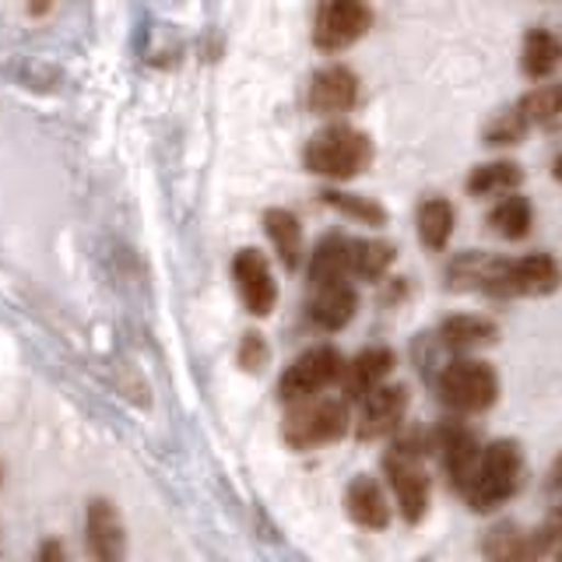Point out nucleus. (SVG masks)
I'll return each mask as SVG.
<instances>
[{
  "instance_id": "26",
  "label": "nucleus",
  "mask_w": 562,
  "mask_h": 562,
  "mask_svg": "<svg viewBox=\"0 0 562 562\" xmlns=\"http://www.w3.org/2000/svg\"><path fill=\"white\" fill-rule=\"evenodd\" d=\"M485 555L492 559H531V535L520 531L517 524L492 527L485 538Z\"/></svg>"
},
{
  "instance_id": "7",
  "label": "nucleus",
  "mask_w": 562,
  "mask_h": 562,
  "mask_svg": "<svg viewBox=\"0 0 562 562\" xmlns=\"http://www.w3.org/2000/svg\"><path fill=\"white\" fill-rule=\"evenodd\" d=\"M562 285V268L552 254H531L520 260H503L496 292L492 295H552Z\"/></svg>"
},
{
  "instance_id": "35",
  "label": "nucleus",
  "mask_w": 562,
  "mask_h": 562,
  "mask_svg": "<svg viewBox=\"0 0 562 562\" xmlns=\"http://www.w3.org/2000/svg\"><path fill=\"white\" fill-rule=\"evenodd\" d=\"M552 172H555V180L562 183V155L555 158V166H552Z\"/></svg>"
},
{
  "instance_id": "29",
  "label": "nucleus",
  "mask_w": 562,
  "mask_h": 562,
  "mask_svg": "<svg viewBox=\"0 0 562 562\" xmlns=\"http://www.w3.org/2000/svg\"><path fill=\"white\" fill-rule=\"evenodd\" d=\"M531 559H562V506H555L549 520L531 531Z\"/></svg>"
},
{
  "instance_id": "6",
  "label": "nucleus",
  "mask_w": 562,
  "mask_h": 562,
  "mask_svg": "<svg viewBox=\"0 0 562 562\" xmlns=\"http://www.w3.org/2000/svg\"><path fill=\"white\" fill-rule=\"evenodd\" d=\"M341 369H345V359L338 348L330 345H316L310 351H303L285 373H281V383H278V394L281 401H303V397H313L327 391L330 383L341 380Z\"/></svg>"
},
{
  "instance_id": "22",
  "label": "nucleus",
  "mask_w": 562,
  "mask_h": 562,
  "mask_svg": "<svg viewBox=\"0 0 562 562\" xmlns=\"http://www.w3.org/2000/svg\"><path fill=\"white\" fill-rule=\"evenodd\" d=\"M524 70L531 78H549L562 64V40L544 29H531L524 40Z\"/></svg>"
},
{
  "instance_id": "28",
  "label": "nucleus",
  "mask_w": 562,
  "mask_h": 562,
  "mask_svg": "<svg viewBox=\"0 0 562 562\" xmlns=\"http://www.w3.org/2000/svg\"><path fill=\"white\" fill-rule=\"evenodd\" d=\"M324 204L341 211L345 218H356L359 225H383L386 222V211L376 201L356 198V193H345V190H324Z\"/></svg>"
},
{
  "instance_id": "25",
  "label": "nucleus",
  "mask_w": 562,
  "mask_h": 562,
  "mask_svg": "<svg viewBox=\"0 0 562 562\" xmlns=\"http://www.w3.org/2000/svg\"><path fill=\"white\" fill-rule=\"evenodd\" d=\"M418 236L429 250H443L453 236V204L443 198H432L418 207Z\"/></svg>"
},
{
  "instance_id": "9",
  "label": "nucleus",
  "mask_w": 562,
  "mask_h": 562,
  "mask_svg": "<svg viewBox=\"0 0 562 562\" xmlns=\"http://www.w3.org/2000/svg\"><path fill=\"white\" fill-rule=\"evenodd\" d=\"M233 278H236V289L243 306L250 310L254 316H268L278 303V285H274V274L268 268V260L257 250H239L233 260Z\"/></svg>"
},
{
  "instance_id": "14",
  "label": "nucleus",
  "mask_w": 562,
  "mask_h": 562,
  "mask_svg": "<svg viewBox=\"0 0 562 562\" xmlns=\"http://www.w3.org/2000/svg\"><path fill=\"white\" fill-rule=\"evenodd\" d=\"M394 369V351L391 348H366L356 359L345 362L341 369V391L345 401H362L373 386H380Z\"/></svg>"
},
{
  "instance_id": "34",
  "label": "nucleus",
  "mask_w": 562,
  "mask_h": 562,
  "mask_svg": "<svg viewBox=\"0 0 562 562\" xmlns=\"http://www.w3.org/2000/svg\"><path fill=\"white\" fill-rule=\"evenodd\" d=\"M53 4H57V0H32V4H29V11H32V14H46V11H49Z\"/></svg>"
},
{
  "instance_id": "12",
  "label": "nucleus",
  "mask_w": 562,
  "mask_h": 562,
  "mask_svg": "<svg viewBox=\"0 0 562 562\" xmlns=\"http://www.w3.org/2000/svg\"><path fill=\"white\" fill-rule=\"evenodd\" d=\"M359 99V78L348 67H327L310 85V110L321 116L348 113Z\"/></svg>"
},
{
  "instance_id": "32",
  "label": "nucleus",
  "mask_w": 562,
  "mask_h": 562,
  "mask_svg": "<svg viewBox=\"0 0 562 562\" xmlns=\"http://www.w3.org/2000/svg\"><path fill=\"white\" fill-rule=\"evenodd\" d=\"M549 488L562 492V453H559V461H555L552 471H549Z\"/></svg>"
},
{
  "instance_id": "15",
  "label": "nucleus",
  "mask_w": 562,
  "mask_h": 562,
  "mask_svg": "<svg viewBox=\"0 0 562 562\" xmlns=\"http://www.w3.org/2000/svg\"><path fill=\"white\" fill-rule=\"evenodd\" d=\"M359 310L356 289L345 281H330V285H316L310 299V321L321 330H341L351 324V316Z\"/></svg>"
},
{
  "instance_id": "8",
  "label": "nucleus",
  "mask_w": 562,
  "mask_h": 562,
  "mask_svg": "<svg viewBox=\"0 0 562 562\" xmlns=\"http://www.w3.org/2000/svg\"><path fill=\"white\" fill-rule=\"evenodd\" d=\"M383 468H386V474H391L401 517L408 524H418L429 509V474L418 464V453L394 447L391 453H386Z\"/></svg>"
},
{
  "instance_id": "10",
  "label": "nucleus",
  "mask_w": 562,
  "mask_h": 562,
  "mask_svg": "<svg viewBox=\"0 0 562 562\" xmlns=\"http://www.w3.org/2000/svg\"><path fill=\"white\" fill-rule=\"evenodd\" d=\"M404 408H408V391L404 386H373L366 397H362V415H359V439H383L391 436L401 418H404Z\"/></svg>"
},
{
  "instance_id": "13",
  "label": "nucleus",
  "mask_w": 562,
  "mask_h": 562,
  "mask_svg": "<svg viewBox=\"0 0 562 562\" xmlns=\"http://www.w3.org/2000/svg\"><path fill=\"white\" fill-rule=\"evenodd\" d=\"M436 450L443 453V468L450 474V482L457 488H464L474 468H479V457H482L474 436L464 426H457V422H447V426H439V432H436Z\"/></svg>"
},
{
  "instance_id": "21",
  "label": "nucleus",
  "mask_w": 562,
  "mask_h": 562,
  "mask_svg": "<svg viewBox=\"0 0 562 562\" xmlns=\"http://www.w3.org/2000/svg\"><path fill=\"white\" fill-rule=\"evenodd\" d=\"M351 274L348 268V239L345 236H327L316 246L310 260V285H330V281H345Z\"/></svg>"
},
{
  "instance_id": "17",
  "label": "nucleus",
  "mask_w": 562,
  "mask_h": 562,
  "mask_svg": "<svg viewBox=\"0 0 562 562\" xmlns=\"http://www.w3.org/2000/svg\"><path fill=\"white\" fill-rule=\"evenodd\" d=\"M499 263L503 257H488V254H461L450 263V289L457 292H496V278H499Z\"/></svg>"
},
{
  "instance_id": "18",
  "label": "nucleus",
  "mask_w": 562,
  "mask_h": 562,
  "mask_svg": "<svg viewBox=\"0 0 562 562\" xmlns=\"http://www.w3.org/2000/svg\"><path fill=\"white\" fill-rule=\"evenodd\" d=\"M263 228H268V239L274 243L281 263H285L289 271H295L299 257H303V228H299V218L285 207H271V211H263Z\"/></svg>"
},
{
  "instance_id": "19",
  "label": "nucleus",
  "mask_w": 562,
  "mask_h": 562,
  "mask_svg": "<svg viewBox=\"0 0 562 562\" xmlns=\"http://www.w3.org/2000/svg\"><path fill=\"white\" fill-rule=\"evenodd\" d=\"M439 338H443L447 348L453 351H474V348H485L499 338V330L492 321H485V316H450V321L439 327Z\"/></svg>"
},
{
  "instance_id": "1",
  "label": "nucleus",
  "mask_w": 562,
  "mask_h": 562,
  "mask_svg": "<svg viewBox=\"0 0 562 562\" xmlns=\"http://www.w3.org/2000/svg\"><path fill=\"white\" fill-rule=\"evenodd\" d=\"M524 485V453L514 439H496L492 447L482 450L479 468L461 488L468 506L474 514H488L503 503H509Z\"/></svg>"
},
{
  "instance_id": "3",
  "label": "nucleus",
  "mask_w": 562,
  "mask_h": 562,
  "mask_svg": "<svg viewBox=\"0 0 562 562\" xmlns=\"http://www.w3.org/2000/svg\"><path fill=\"white\" fill-rule=\"evenodd\" d=\"M295 408L285 415V443L292 450H313V447H327L338 443V439L348 432V404L338 397H303L292 401Z\"/></svg>"
},
{
  "instance_id": "33",
  "label": "nucleus",
  "mask_w": 562,
  "mask_h": 562,
  "mask_svg": "<svg viewBox=\"0 0 562 562\" xmlns=\"http://www.w3.org/2000/svg\"><path fill=\"white\" fill-rule=\"evenodd\" d=\"M67 552L60 549V544H43L40 549V559H64Z\"/></svg>"
},
{
  "instance_id": "27",
  "label": "nucleus",
  "mask_w": 562,
  "mask_h": 562,
  "mask_svg": "<svg viewBox=\"0 0 562 562\" xmlns=\"http://www.w3.org/2000/svg\"><path fill=\"white\" fill-rule=\"evenodd\" d=\"M517 110L524 113L527 123H549V120L562 116V81L535 88L531 95H524L517 102Z\"/></svg>"
},
{
  "instance_id": "30",
  "label": "nucleus",
  "mask_w": 562,
  "mask_h": 562,
  "mask_svg": "<svg viewBox=\"0 0 562 562\" xmlns=\"http://www.w3.org/2000/svg\"><path fill=\"white\" fill-rule=\"evenodd\" d=\"M527 127H531V123L524 120V113L509 110V113L496 116V123L485 131V145H517V140L527 134Z\"/></svg>"
},
{
  "instance_id": "20",
  "label": "nucleus",
  "mask_w": 562,
  "mask_h": 562,
  "mask_svg": "<svg viewBox=\"0 0 562 562\" xmlns=\"http://www.w3.org/2000/svg\"><path fill=\"white\" fill-rule=\"evenodd\" d=\"M397 250L391 243H380V239H348V268L356 278L366 281H380L386 271L394 268Z\"/></svg>"
},
{
  "instance_id": "31",
  "label": "nucleus",
  "mask_w": 562,
  "mask_h": 562,
  "mask_svg": "<svg viewBox=\"0 0 562 562\" xmlns=\"http://www.w3.org/2000/svg\"><path fill=\"white\" fill-rule=\"evenodd\" d=\"M268 345H263V338L257 330H250V334H243V341H239V366L243 369H250V373H257V369H263L268 366Z\"/></svg>"
},
{
  "instance_id": "5",
  "label": "nucleus",
  "mask_w": 562,
  "mask_h": 562,
  "mask_svg": "<svg viewBox=\"0 0 562 562\" xmlns=\"http://www.w3.org/2000/svg\"><path fill=\"white\" fill-rule=\"evenodd\" d=\"M369 25H373L369 0H321L313 22V43L324 53H338L359 43Z\"/></svg>"
},
{
  "instance_id": "23",
  "label": "nucleus",
  "mask_w": 562,
  "mask_h": 562,
  "mask_svg": "<svg viewBox=\"0 0 562 562\" xmlns=\"http://www.w3.org/2000/svg\"><path fill=\"white\" fill-rule=\"evenodd\" d=\"M531 222H535L531 204H527V198H517L514 190H509V198H503L488 211V228L499 233L503 239H524L531 233Z\"/></svg>"
},
{
  "instance_id": "4",
  "label": "nucleus",
  "mask_w": 562,
  "mask_h": 562,
  "mask_svg": "<svg viewBox=\"0 0 562 562\" xmlns=\"http://www.w3.org/2000/svg\"><path fill=\"white\" fill-rule=\"evenodd\" d=\"M439 397H443L447 408L461 412V415H474V412H485L496 404L499 380L492 373L488 362L453 359L443 373H439Z\"/></svg>"
},
{
  "instance_id": "2",
  "label": "nucleus",
  "mask_w": 562,
  "mask_h": 562,
  "mask_svg": "<svg viewBox=\"0 0 562 562\" xmlns=\"http://www.w3.org/2000/svg\"><path fill=\"white\" fill-rule=\"evenodd\" d=\"M303 162L310 172L327 176V180H351L373 162V140L356 127L334 123V127H324L321 134L310 137Z\"/></svg>"
},
{
  "instance_id": "24",
  "label": "nucleus",
  "mask_w": 562,
  "mask_h": 562,
  "mask_svg": "<svg viewBox=\"0 0 562 562\" xmlns=\"http://www.w3.org/2000/svg\"><path fill=\"white\" fill-rule=\"evenodd\" d=\"M524 183V169L517 162H485L468 176V190L474 198H496Z\"/></svg>"
},
{
  "instance_id": "11",
  "label": "nucleus",
  "mask_w": 562,
  "mask_h": 562,
  "mask_svg": "<svg viewBox=\"0 0 562 562\" xmlns=\"http://www.w3.org/2000/svg\"><path fill=\"white\" fill-rule=\"evenodd\" d=\"M85 538L88 552L102 562H116L127 552V535H123V520L110 499H92L85 514Z\"/></svg>"
},
{
  "instance_id": "16",
  "label": "nucleus",
  "mask_w": 562,
  "mask_h": 562,
  "mask_svg": "<svg viewBox=\"0 0 562 562\" xmlns=\"http://www.w3.org/2000/svg\"><path fill=\"white\" fill-rule=\"evenodd\" d=\"M345 506H348V517L359 527H366V531H383V527L391 524V506H386L383 488L369 479V474H359V479L348 485Z\"/></svg>"
}]
</instances>
